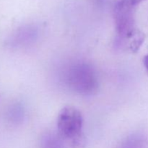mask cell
I'll return each mask as SVG.
<instances>
[{"label": "cell", "instance_id": "obj_1", "mask_svg": "<svg viewBox=\"0 0 148 148\" xmlns=\"http://www.w3.org/2000/svg\"><path fill=\"white\" fill-rule=\"evenodd\" d=\"M145 0H119L114 16L117 34L122 40H129L139 31L135 27L134 12L137 6Z\"/></svg>", "mask_w": 148, "mask_h": 148}, {"label": "cell", "instance_id": "obj_2", "mask_svg": "<svg viewBox=\"0 0 148 148\" xmlns=\"http://www.w3.org/2000/svg\"><path fill=\"white\" fill-rule=\"evenodd\" d=\"M65 77L68 86L78 93L91 94L98 88L95 71L88 64L79 62L72 64L68 68Z\"/></svg>", "mask_w": 148, "mask_h": 148}, {"label": "cell", "instance_id": "obj_3", "mask_svg": "<svg viewBox=\"0 0 148 148\" xmlns=\"http://www.w3.org/2000/svg\"><path fill=\"white\" fill-rule=\"evenodd\" d=\"M83 117L77 108L66 106L62 108L57 119L58 132L62 138L78 145L82 140Z\"/></svg>", "mask_w": 148, "mask_h": 148}, {"label": "cell", "instance_id": "obj_4", "mask_svg": "<svg viewBox=\"0 0 148 148\" xmlns=\"http://www.w3.org/2000/svg\"><path fill=\"white\" fill-rule=\"evenodd\" d=\"M7 120L12 124H18L23 117L22 108L18 104H14L9 108L7 114Z\"/></svg>", "mask_w": 148, "mask_h": 148}, {"label": "cell", "instance_id": "obj_5", "mask_svg": "<svg viewBox=\"0 0 148 148\" xmlns=\"http://www.w3.org/2000/svg\"><path fill=\"white\" fill-rule=\"evenodd\" d=\"M43 148H62V146L56 137L49 136L43 140Z\"/></svg>", "mask_w": 148, "mask_h": 148}, {"label": "cell", "instance_id": "obj_6", "mask_svg": "<svg viewBox=\"0 0 148 148\" xmlns=\"http://www.w3.org/2000/svg\"><path fill=\"white\" fill-rule=\"evenodd\" d=\"M119 148H137L135 147V145L134 144V142H132V140H126Z\"/></svg>", "mask_w": 148, "mask_h": 148}, {"label": "cell", "instance_id": "obj_7", "mask_svg": "<svg viewBox=\"0 0 148 148\" xmlns=\"http://www.w3.org/2000/svg\"><path fill=\"white\" fill-rule=\"evenodd\" d=\"M143 62H144V65L146 67V69L148 70V55L144 58V60H143Z\"/></svg>", "mask_w": 148, "mask_h": 148}]
</instances>
